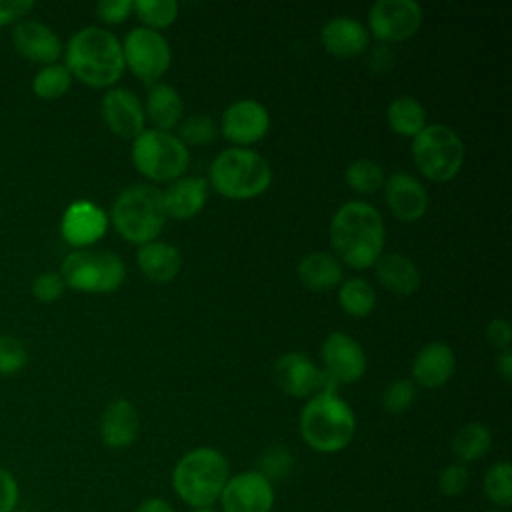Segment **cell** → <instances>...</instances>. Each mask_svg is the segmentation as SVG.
Segmentation results:
<instances>
[{
    "mask_svg": "<svg viewBox=\"0 0 512 512\" xmlns=\"http://www.w3.org/2000/svg\"><path fill=\"white\" fill-rule=\"evenodd\" d=\"M66 288L84 294H110L126 280L124 260L108 250H72L60 264Z\"/></svg>",
    "mask_w": 512,
    "mask_h": 512,
    "instance_id": "cell-9",
    "label": "cell"
},
{
    "mask_svg": "<svg viewBox=\"0 0 512 512\" xmlns=\"http://www.w3.org/2000/svg\"><path fill=\"white\" fill-rule=\"evenodd\" d=\"M340 308L354 318H364L376 308V292L364 278H350L338 288Z\"/></svg>",
    "mask_w": 512,
    "mask_h": 512,
    "instance_id": "cell-30",
    "label": "cell"
},
{
    "mask_svg": "<svg viewBox=\"0 0 512 512\" xmlns=\"http://www.w3.org/2000/svg\"><path fill=\"white\" fill-rule=\"evenodd\" d=\"M124 68H128L140 82L156 84L168 72L172 50L162 32L138 26L132 28L122 42Z\"/></svg>",
    "mask_w": 512,
    "mask_h": 512,
    "instance_id": "cell-10",
    "label": "cell"
},
{
    "mask_svg": "<svg viewBox=\"0 0 512 512\" xmlns=\"http://www.w3.org/2000/svg\"><path fill=\"white\" fill-rule=\"evenodd\" d=\"M414 166L432 182L452 180L464 164V142L446 124H426L410 144Z\"/></svg>",
    "mask_w": 512,
    "mask_h": 512,
    "instance_id": "cell-7",
    "label": "cell"
},
{
    "mask_svg": "<svg viewBox=\"0 0 512 512\" xmlns=\"http://www.w3.org/2000/svg\"><path fill=\"white\" fill-rule=\"evenodd\" d=\"M144 114L150 118L156 130L172 132V128H176L182 122L184 102L174 86L156 82L150 86L146 94Z\"/></svg>",
    "mask_w": 512,
    "mask_h": 512,
    "instance_id": "cell-27",
    "label": "cell"
},
{
    "mask_svg": "<svg viewBox=\"0 0 512 512\" xmlns=\"http://www.w3.org/2000/svg\"><path fill=\"white\" fill-rule=\"evenodd\" d=\"M320 356L324 372L336 384L358 382L366 372V354L362 346L346 332H332L324 338Z\"/></svg>",
    "mask_w": 512,
    "mask_h": 512,
    "instance_id": "cell-14",
    "label": "cell"
},
{
    "mask_svg": "<svg viewBox=\"0 0 512 512\" xmlns=\"http://www.w3.org/2000/svg\"><path fill=\"white\" fill-rule=\"evenodd\" d=\"M484 512H506V510H502V508H496V506H490V508H486Z\"/></svg>",
    "mask_w": 512,
    "mask_h": 512,
    "instance_id": "cell-49",
    "label": "cell"
},
{
    "mask_svg": "<svg viewBox=\"0 0 512 512\" xmlns=\"http://www.w3.org/2000/svg\"><path fill=\"white\" fill-rule=\"evenodd\" d=\"M344 180L350 190L366 196V194H376L378 190L384 188L386 174L378 162L360 158V160H354L352 164H348V168L344 172Z\"/></svg>",
    "mask_w": 512,
    "mask_h": 512,
    "instance_id": "cell-32",
    "label": "cell"
},
{
    "mask_svg": "<svg viewBox=\"0 0 512 512\" xmlns=\"http://www.w3.org/2000/svg\"><path fill=\"white\" fill-rule=\"evenodd\" d=\"M162 200L168 218L190 220L206 206L208 180L200 176H182L162 192Z\"/></svg>",
    "mask_w": 512,
    "mask_h": 512,
    "instance_id": "cell-23",
    "label": "cell"
},
{
    "mask_svg": "<svg viewBox=\"0 0 512 512\" xmlns=\"http://www.w3.org/2000/svg\"><path fill=\"white\" fill-rule=\"evenodd\" d=\"M108 230V214L90 200H74L62 214L60 234L74 250L96 244Z\"/></svg>",
    "mask_w": 512,
    "mask_h": 512,
    "instance_id": "cell-15",
    "label": "cell"
},
{
    "mask_svg": "<svg viewBox=\"0 0 512 512\" xmlns=\"http://www.w3.org/2000/svg\"><path fill=\"white\" fill-rule=\"evenodd\" d=\"M392 64H394V54L386 44H380L368 52V66L372 72L384 74L392 68Z\"/></svg>",
    "mask_w": 512,
    "mask_h": 512,
    "instance_id": "cell-45",
    "label": "cell"
},
{
    "mask_svg": "<svg viewBox=\"0 0 512 512\" xmlns=\"http://www.w3.org/2000/svg\"><path fill=\"white\" fill-rule=\"evenodd\" d=\"M210 186L228 200H252L272 184L268 160L252 148H224L210 164Z\"/></svg>",
    "mask_w": 512,
    "mask_h": 512,
    "instance_id": "cell-5",
    "label": "cell"
},
{
    "mask_svg": "<svg viewBox=\"0 0 512 512\" xmlns=\"http://www.w3.org/2000/svg\"><path fill=\"white\" fill-rule=\"evenodd\" d=\"M454 370H456L454 350L444 342H430L416 352L412 360L410 380L422 388L436 390L448 384Z\"/></svg>",
    "mask_w": 512,
    "mask_h": 512,
    "instance_id": "cell-20",
    "label": "cell"
},
{
    "mask_svg": "<svg viewBox=\"0 0 512 512\" xmlns=\"http://www.w3.org/2000/svg\"><path fill=\"white\" fill-rule=\"evenodd\" d=\"M496 372L500 374V378L504 382L512 380V352H510V348L502 350L498 354V358H496Z\"/></svg>",
    "mask_w": 512,
    "mask_h": 512,
    "instance_id": "cell-47",
    "label": "cell"
},
{
    "mask_svg": "<svg viewBox=\"0 0 512 512\" xmlns=\"http://www.w3.org/2000/svg\"><path fill=\"white\" fill-rule=\"evenodd\" d=\"M132 12L138 16L144 28L160 32L176 22L178 4L174 0H136L132 2Z\"/></svg>",
    "mask_w": 512,
    "mask_h": 512,
    "instance_id": "cell-34",
    "label": "cell"
},
{
    "mask_svg": "<svg viewBox=\"0 0 512 512\" xmlns=\"http://www.w3.org/2000/svg\"><path fill=\"white\" fill-rule=\"evenodd\" d=\"M32 8V0H0V26L24 20Z\"/></svg>",
    "mask_w": 512,
    "mask_h": 512,
    "instance_id": "cell-44",
    "label": "cell"
},
{
    "mask_svg": "<svg viewBox=\"0 0 512 512\" xmlns=\"http://www.w3.org/2000/svg\"><path fill=\"white\" fill-rule=\"evenodd\" d=\"M110 220L126 242L138 246L154 242L168 220L162 192L152 184L124 188L112 204Z\"/></svg>",
    "mask_w": 512,
    "mask_h": 512,
    "instance_id": "cell-6",
    "label": "cell"
},
{
    "mask_svg": "<svg viewBox=\"0 0 512 512\" xmlns=\"http://www.w3.org/2000/svg\"><path fill=\"white\" fill-rule=\"evenodd\" d=\"M130 156L134 168L152 182H174L184 176L190 164L188 146L176 134L156 128H144L132 140Z\"/></svg>",
    "mask_w": 512,
    "mask_h": 512,
    "instance_id": "cell-8",
    "label": "cell"
},
{
    "mask_svg": "<svg viewBox=\"0 0 512 512\" xmlns=\"http://www.w3.org/2000/svg\"><path fill=\"white\" fill-rule=\"evenodd\" d=\"M132 12V0H102L96 4V14L106 24H122Z\"/></svg>",
    "mask_w": 512,
    "mask_h": 512,
    "instance_id": "cell-42",
    "label": "cell"
},
{
    "mask_svg": "<svg viewBox=\"0 0 512 512\" xmlns=\"http://www.w3.org/2000/svg\"><path fill=\"white\" fill-rule=\"evenodd\" d=\"M320 42L324 50L336 58H354L368 50L370 36L362 22L350 16H336L322 26Z\"/></svg>",
    "mask_w": 512,
    "mask_h": 512,
    "instance_id": "cell-22",
    "label": "cell"
},
{
    "mask_svg": "<svg viewBox=\"0 0 512 512\" xmlns=\"http://www.w3.org/2000/svg\"><path fill=\"white\" fill-rule=\"evenodd\" d=\"M270 130V112L264 104L252 98L232 102L220 120V132L238 148H248L260 142Z\"/></svg>",
    "mask_w": 512,
    "mask_h": 512,
    "instance_id": "cell-13",
    "label": "cell"
},
{
    "mask_svg": "<svg viewBox=\"0 0 512 512\" xmlns=\"http://www.w3.org/2000/svg\"><path fill=\"white\" fill-rule=\"evenodd\" d=\"M294 466V458L290 454V450H286L284 446H270L258 462V472L262 476H266L270 482L284 478L286 474H290Z\"/></svg>",
    "mask_w": 512,
    "mask_h": 512,
    "instance_id": "cell-38",
    "label": "cell"
},
{
    "mask_svg": "<svg viewBox=\"0 0 512 512\" xmlns=\"http://www.w3.org/2000/svg\"><path fill=\"white\" fill-rule=\"evenodd\" d=\"M190 512H216L214 508H190Z\"/></svg>",
    "mask_w": 512,
    "mask_h": 512,
    "instance_id": "cell-48",
    "label": "cell"
},
{
    "mask_svg": "<svg viewBox=\"0 0 512 512\" xmlns=\"http://www.w3.org/2000/svg\"><path fill=\"white\" fill-rule=\"evenodd\" d=\"M468 482H470L468 468L466 464H460V462L444 466L438 474V490L446 498L460 496L468 488Z\"/></svg>",
    "mask_w": 512,
    "mask_h": 512,
    "instance_id": "cell-39",
    "label": "cell"
},
{
    "mask_svg": "<svg viewBox=\"0 0 512 512\" xmlns=\"http://www.w3.org/2000/svg\"><path fill=\"white\" fill-rule=\"evenodd\" d=\"M140 432V414L126 398L112 400L100 416V438L112 450H124L134 444Z\"/></svg>",
    "mask_w": 512,
    "mask_h": 512,
    "instance_id": "cell-21",
    "label": "cell"
},
{
    "mask_svg": "<svg viewBox=\"0 0 512 512\" xmlns=\"http://www.w3.org/2000/svg\"><path fill=\"white\" fill-rule=\"evenodd\" d=\"M376 278L378 282L392 294L398 296H410L420 288V270L418 266L400 252H390V254H382L376 264Z\"/></svg>",
    "mask_w": 512,
    "mask_h": 512,
    "instance_id": "cell-25",
    "label": "cell"
},
{
    "mask_svg": "<svg viewBox=\"0 0 512 512\" xmlns=\"http://www.w3.org/2000/svg\"><path fill=\"white\" fill-rule=\"evenodd\" d=\"M298 280L304 288L312 292H328L342 282L344 270L340 260L330 252H310L306 254L296 268Z\"/></svg>",
    "mask_w": 512,
    "mask_h": 512,
    "instance_id": "cell-26",
    "label": "cell"
},
{
    "mask_svg": "<svg viewBox=\"0 0 512 512\" xmlns=\"http://www.w3.org/2000/svg\"><path fill=\"white\" fill-rule=\"evenodd\" d=\"M20 500V486L16 476L0 466V512H14Z\"/></svg>",
    "mask_w": 512,
    "mask_h": 512,
    "instance_id": "cell-41",
    "label": "cell"
},
{
    "mask_svg": "<svg viewBox=\"0 0 512 512\" xmlns=\"http://www.w3.org/2000/svg\"><path fill=\"white\" fill-rule=\"evenodd\" d=\"M330 244L350 268L364 270L384 252L386 226L382 214L364 200L344 202L330 220Z\"/></svg>",
    "mask_w": 512,
    "mask_h": 512,
    "instance_id": "cell-1",
    "label": "cell"
},
{
    "mask_svg": "<svg viewBox=\"0 0 512 512\" xmlns=\"http://www.w3.org/2000/svg\"><path fill=\"white\" fill-rule=\"evenodd\" d=\"M28 362V350L16 336L0 334V376L18 374Z\"/></svg>",
    "mask_w": 512,
    "mask_h": 512,
    "instance_id": "cell-37",
    "label": "cell"
},
{
    "mask_svg": "<svg viewBox=\"0 0 512 512\" xmlns=\"http://www.w3.org/2000/svg\"><path fill=\"white\" fill-rule=\"evenodd\" d=\"M272 378L284 394L304 398L318 392L322 370H318L308 356L300 352H286L276 360L272 368Z\"/></svg>",
    "mask_w": 512,
    "mask_h": 512,
    "instance_id": "cell-19",
    "label": "cell"
},
{
    "mask_svg": "<svg viewBox=\"0 0 512 512\" xmlns=\"http://www.w3.org/2000/svg\"><path fill=\"white\" fill-rule=\"evenodd\" d=\"M422 6L414 0H378L370 6L368 28L386 46L412 38L422 24Z\"/></svg>",
    "mask_w": 512,
    "mask_h": 512,
    "instance_id": "cell-11",
    "label": "cell"
},
{
    "mask_svg": "<svg viewBox=\"0 0 512 512\" xmlns=\"http://www.w3.org/2000/svg\"><path fill=\"white\" fill-rule=\"evenodd\" d=\"M72 74L60 62L42 66L32 78V92L42 100H58L72 86Z\"/></svg>",
    "mask_w": 512,
    "mask_h": 512,
    "instance_id": "cell-33",
    "label": "cell"
},
{
    "mask_svg": "<svg viewBox=\"0 0 512 512\" xmlns=\"http://www.w3.org/2000/svg\"><path fill=\"white\" fill-rule=\"evenodd\" d=\"M450 446L460 464L476 462L492 448V432L482 422H468L456 430Z\"/></svg>",
    "mask_w": 512,
    "mask_h": 512,
    "instance_id": "cell-28",
    "label": "cell"
},
{
    "mask_svg": "<svg viewBox=\"0 0 512 512\" xmlns=\"http://www.w3.org/2000/svg\"><path fill=\"white\" fill-rule=\"evenodd\" d=\"M390 130L404 138H414L426 126V110L412 96H398L386 108Z\"/></svg>",
    "mask_w": 512,
    "mask_h": 512,
    "instance_id": "cell-29",
    "label": "cell"
},
{
    "mask_svg": "<svg viewBox=\"0 0 512 512\" xmlns=\"http://www.w3.org/2000/svg\"><path fill=\"white\" fill-rule=\"evenodd\" d=\"M298 430L314 452L334 454L352 442L356 416L338 394H314L300 412Z\"/></svg>",
    "mask_w": 512,
    "mask_h": 512,
    "instance_id": "cell-4",
    "label": "cell"
},
{
    "mask_svg": "<svg viewBox=\"0 0 512 512\" xmlns=\"http://www.w3.org/2000/svg\"><path fill=\"white\" fill-rule=\"evenodd\" d=\"M64 66L90 88H112L126 70L120 40L100 26H84L70 36Z\"/></svg>",
    "mask_w": 512,
    "mask_h": 512,
    "instance_id": "cell-2",
    "label": "cell"
},
{
    "mask_svg": "<svg viewBox=\"0 0 512 512\" xmlns=\"http://www.w3.org/2000/svg\"><path fill=\"white\" fill-rule=\"evenodd\" d=\"M102 118L112 134L124 140H134L144 132V104L128 88H110L102 96Z\"/></svg>",
    "mask_w": 512,
    "mask_h": 512,
    "instance_id": "cell-16",
    "label": "cell"
},
{
    "mask_svg": "<svg viewBox=\"0 0 512 512\" xmlns=\"http://www.w3.org/2000/svg\"><path fill=\"white\" fill-rule=\"evenodd\" d=\"M482 490L490 506L508 510L512 504V466L508 460L494 462L486 468L482 478Z\"/></svg>",
    "mask_w": 512,
    "mask_h": 512,
    "instance_id": "cell-31",
    "label": "cell"
},
{
    "mask_svg": "<svg viewBox=\"0 0 512 512\" xmlns=\"http://www.w3.org/2000/svg\"><path fill=\"white\" fill-rule=\"evenodd\" d=\"M12 44L16 52L34 64H54L64 52L58 34L44 22L20 20L12 30Z\"/></svg>",
    "mask_w": 512,
    "mask_h": 512,
    "instance_id": "cell-17",
    "label": "cell"
},
{
    "mask_svg": "<svg viewBox=\"0 0 512 512\" xmlns=\"http://www.w3.org/2000/svg\"><path fill=\"white\" fill-rule=\"evenodd\" d=\"M274 500L272 482L258 470L230 476L218 498L224 512H272Z\"/></svg>",
    "mask_w": 512,
    "mask_h": 512,
    "instance_id": "cell-12",
    "label": "cell"
},
{
    "mask_svg": "<svg viewBox=\"0 0 512 512\" xmlns=\"http://www.w3.org/2000/svg\"><path fill=\"white\" fill-rule=\"evenodd\" d=\"M486 340L490 346H494L496 350H508L512 344V326L506 318H494L488 326H486Z\"/></svg>",
    "mask_w": 512,
    "mask_h": 512,
    "instance_id": "cell-43",
    "label": "cell"
},
{
    "mask_svg": "<svg viewBox=\"0 0 512 512\" xmlns=\"http://www.w3.org/2000/svg\"><path fill=\"white\" fill-rule=\"evenodd\" d=\"M414 398H416V384L410 378H398L384 388L380 402L388 414H402L412 406Z\"/></svg>",
    "mask_w": 512,
    "mask_h": 512,
    "instance_id": "cell-36",
    "label": "cell"
},
{
    "mask_svg": "<svg viewBox=\"0 0 512 512\" xmlns=\"http://www.w3.org/2000/svg\"><path fill=\"white\" fill-rule=\"evenodd\" d=\"M134 512H176V508L168 500L152 496V498H146L144 502H140Z\"/></svg>",
    "mask_w": 512,
    "mask_h": 512,
    "instance_id": "cell-46",
    "label": "cell"
},
{
    "mask_svg": "<svg viewBox=\"0 0 512 512\" xmlns=\"http://www.w3.org/2000/svg\"><path fill=\"white\" fill-rule=\"evenodd\" d=\"M230 478L228 458L212 448L198 446L186 452L170 474L174 494L190 508H212Z\"/></svg>",
    "mask_w": 512,
    "mask_h": 512,
    "instance_id": "cell-3",
    "label": "cell"
},
{
    "mask_svg": "<svg viewBox=\"0 0 512 512\" xmlns=\"http://www.w3.org/2000/svg\"><path fill=\"white\" fill-rule=\"evenodd\" d=\"M218 134L216 122L206 114H194L188 116L178 124V138L184 146H204L212 142Z\"/></svg>",
    "mask_w": 512,
    "mask_h": 512,
    "instance_id": "cell-35",
    "label": "cell"
},
{
    "mask_svg": "<svg viewBox=\"0 0 512 512\" xmlns=\"http://www.w3.org/2000/svg\"><path fill=\"white\" fill-rule=\"evenodd\" d=\"M136 264L142 276H146L150 282L166 284L178 276L182 268V256L176 246L154 240L138 246Z\"/></svg>",
    "mask_w": 512,
    "mask_h": 512,
    "instance_id": "cell-24",
    "label": "cell"
},
{
    "mask_svg": "<svg viewBox=\"0 0 512 512\" xmlns=\"http://www.w3.org/2000/svg\"><path fill=\"white\" fill-rule=\"evenodd\" d=\"M384 200L394 218L416 222L428 210V192L420 180L408 172H394L384 182Z\"/></svg>",
    "mask_w": 512,
    "mask_h": 512,
    "instance_id": "cell-18",
    "label": "cell"
},
{
    "mask_svg": "<svg viewBox=\"0 0 512 512\" xmlns=\"http://www.w3.org/2000/svg\"><path fill=\"white\" fill-rule=\"evenodd\" d=\"M32 296L34 300L42 302V304H50V302H56L64 290H66V284L60 276V272H54V270H48V272H42L38 274L34 280H32Z\"/></svg>",
    "mask_w": 512,
    "mask_h": 512,
    "instance_id": "cell-40",
    "label": "cell"
}]
</instances>
